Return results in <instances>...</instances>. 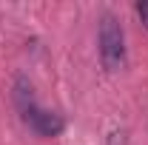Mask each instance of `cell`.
<instances>
[{
	"mask_svg": "<svg viewBox=\"0 0 148 145\" xmlns=\"http://www.w3.org/2000/svg\"><path fill=\"white\" fill-rule=\"evenodd\" d=\"M14 100H17V108L20 114H26L29 108H34V94H32V83H26L23 77H20L17 83H14Z\"/></svg>",
	"mask_w": 148,
	"mask_h": 145,
	"instance_id": "cell-3",
	"label": "cell"
},
{
	"mask_svg": "<svg viewBox=\"0 0 148 145\" xmlns=\"http://www.w3.org/2000/svg\"><path fill=\"white\" fill-rule=\"evenodd\" d=\"M23 120L34 128L37 134H43V137H57V134L63 131V120H60V114L46 111V108H40V105L29 108L26 114H23Z\"/></svg>",
	"mask_w": 148,
	"mask_h": 145,
	"instance_id": "cell-2",
	"label": "cell"
},
{
	"mask_svg": "<svg viewBox=\"0 0 148 145\" xmlns=\"http://www.w3.org/2000/svg\"><path fill=\"white\" fill-rule=\"evenodd\" d=\"M108 145H128V137H125V131H114L108 137Z\"/></svg>",
	"mask_w": 148,
	"mask_h": 145,
	"instance_id": "cell-4",
	"label": "cell"
},
{
	"mask_svg": "<svg viewBox=\"0 0 148 145\" xmlns=\"http://www.w3.org/2000/svg\"><path fill=\"white\" fill-rule=\"evenodd\" d=\"M97 43H100V60L106 71H123L125 68V31L120 26V20L114 14H103L100 17V31H97Z\"/></svg>",
	"mask_w": 148,
	"mask_h": 145,
	"instance_id": "cell-1",
	"label": "cell"
},
{
	"mask_svg": "<svg viewBox=\"0 0 148 145\" xmlns=\"http://www.w3.org/2000/svg\"><path fill=\"white\" fill-rule=\"evenodd\" d=\"M137 14H140V20L145 23V29H148V0H140L137 3Z\"/></svg>",
	"mask_w": 148,
	"mask_h": 145,
	"instance_id": "cell-5",
	"label": "cell"
}]
</instances>
